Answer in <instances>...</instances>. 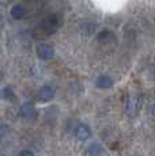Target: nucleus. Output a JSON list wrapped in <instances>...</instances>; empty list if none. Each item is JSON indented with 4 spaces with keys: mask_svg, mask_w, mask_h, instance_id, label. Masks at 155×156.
<instances>
[{
    "mask_svg": "<svg viewBox=\"0 0 155 156\" xmlns=\"http://www.w3.org/2000/svg\"><path fill=\"white\" fill-rule=\"evenodd\" d=\"M2 95H3V98H4L5 101H14V99H15V94H14V90L11 88L10 86L3 87Z\"/></svg>",
    "mask_w": 155,
    "mask_h": 156,
    "instance_id": "10",
    "label": "nucleus"
},
{
    "mask_svg": "<svg viewBox=\"0 0 155 156\" xmlns=\"http://www.w3.org/2000/svg\"><path fill=\"white\" fill-rule=\"evenodd\" d=\"M11 16L14 18V19H22L23 16H25V7H23L22 4H15L11 7V11H10Z\"/></svg>",
    "mask_w": 155,
    "mask_h": 156,
    "instance_id": "7",
    "label": "nucleus"
},
{
    "mask_svg": "<svg viewBox=\"0 0 155 156\" xmlns=\"http://www.w3.org/2000/svg\"><path fill=\"white\" fill-rule=\"evenodd\" d=\"M151 114H153V115L155 117V103L153 105V107H151Z\"/></svg>",
    "mask_w": 155,
    "mask_h": 156,
    "instance_id": "12",
    "label": "nucleus"
},
{
    "mask_svg": "<svg viewBox=\"0 0 155 156\" xmlns=\"http://www.w3.org/2000/svg\"><path fill=\"white\" fill-rule=\"evenodd\" d=\"M38 97V101L40 102H48L50 101L53 97H55V88H53L52 86H44L40 88V91H38L37 94Z\"/></svg>",
    "mask_w": 155,
    "mask_h": 156,
    "instance_id": "3",
    "label": "nucleus"
},
{
    "mask_svg": "<svg viewBox=\"0 0 155 156\" xmlns=\"http://www.w3.org/2000/svg\"><path fill=\"white\" fill-rule=\"evenodd\" d=\"M35 52H37V56L41 60H50L55 56V49L49 44H40L35 49Z\"/></svg>",
    "mask_w": 155,
    "mask_h": 156,
    "instance_id": "2",
    "label": "nucleus"
},
{
    "mask_svg": "<svg viewBox=\"0 0 155 156\" xmlns=\"http://www.w3.org/2000/svg\"><path fill=\"white\" fill-rule=\"evenodd\" d=\"M75 136H76L78 140H80V141H86V140H88L91 137V130L87 125L80 124L75 128Z\"/></svg>",
    "mask_w": 155,
    "mask_h": 156,
    "instance_id": "4",
    "label": "nucleus"
},
{
    "mask_svg": "<svg viewBox=\"0 0 155 156\" xmlns=\"http://www.w3.org/2000/svg\"><path fill=\"white\" fill-rule=\"evenodd\" d=\"M95 86H97L98 88H102V90L110 88V87L113 86V80L110 79L109 76H105V75H102V76H99L97 79V82H95Z\"/></svg>",
    "mask_w": 155,
    "mask_h": 156,
    "instance_id": "6",
    "label": "nucleus"
},
{
    "mask_svg": "<svg viewBox=\"0 0 155 156\" xmlns=\"http://www.w3.org/2000/svg\"><path fill=\"white\" fill-rule=\"evenodd\" d=\"M18 156H34V154H33L31 151H29V149H23V151L19 152Z\"/></svg>",
    "mask_w": 155,
    "mask_h": 156,
    "instance_id": "11",
    "label": "nucleus"
},
{
    "mask_svg": "<svg viewBox=\"0 0 155 156\" xmlns=\"http://www.w3.org/2000/svg\"><path fill=\"white\" fill-rule=\"evenodd\" d=\"M20 115L26 119H30L35 115V109H34V105L30 103V102H26V103L22 105L20 107Z\"/></svg>",
    "mask_w": 155,
    "mask_h": 156,
    "instance_id": "5",
    "label": "nucleus"
},
{
    "mask_svg": "<svg viewBox=\"0 0 155 156\" xmlns=\"http://www.w3.org/2000/svg\"><path fill=\"white\" fill-rule=\"evenodd\" d=\"M59 25H60V23H59V19L55 16V15H52V16H48L46 19H44V22L35 29V31H41L44 35H49V34H52V33L56 31V29L59 27Z\"/></svg>",
    "mask_w": 155,
    "mask_h": 156,
    "instance_id": "1",
    "label": "nucleus"
},
{
    "mask_svg": "<svg viewBox=\"0 0 155 156\" xmlns=\"http://www.w3.org/2000/svg\"><path fill=\"white\" fill-rule=\"evenodd\" d=\"M88 155L90 156H103L105 155V151H103V148L99 145V144H91L90 147H88Z\"/></svg>",
    "mask_w": 155,
    "mask_h": 156,
    "instance_id": "8",
    "label": "nucleus"
},
{
    "mask_svg": "<svg viewBox=\"0 0 155 156\" xmlns=\"http://www.w3.org/2000/svg\"><path fill=\"white\" fill-rule=\"evenodd\" d=\"M113 38V35H112V33L108 31V30H103V31H101V33H98V35H97V40L99 41L101 44H108L110 40Z\"/></svg>",
    "mask_w": 155,
    "mask_h": 156,
    "instance_id": "9",
    "label": "nucleus"
}]
</instances>
